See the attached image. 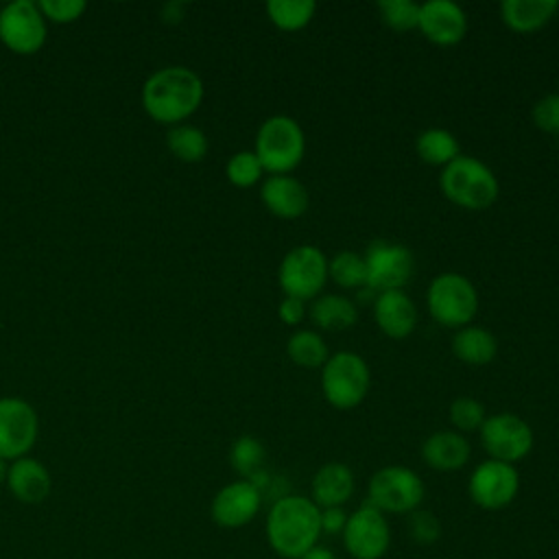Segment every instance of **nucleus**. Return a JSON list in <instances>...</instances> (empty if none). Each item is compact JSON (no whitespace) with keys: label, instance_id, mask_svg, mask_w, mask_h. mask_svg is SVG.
<instances>
[{"label":"nucleus","instance_id":"obj_1","mask_svg":"<svg viewBox=\"0 0 559 559\" xmlns=\"http://www.w3.org/2000/svg\"><path fill=\"white\" fill-rule=\"evenodd\" d=\"M269 548L280 559H299L321 539V509L304 493L277 496L264 520Z\"/></svg>","mask_w":559,"mask_h":559},{"label":"nucleus","instance_id":"obj_2","mask_svg":"<svg viewBox=\"0 0 559 559\" xmlns=\"http://www.w3.org/2000/svg\"><path fill=\"white\" fill-rule=\"evenodd\" d=\"M205 94L201 76L188 66H164L142 85V107L159 124H181L201 105Z\"/></svg>","mask_w":559,"mask_h":559},{"label":"nucleus","instance_id":"obj_3","mask_svg":"<svg viewBox=\"0 0 559 559\" xmlns=\"http://www.w3.org/2000/svg\"><path fill=\"white\" fill-rule=\"evenodd\" d=\"M441 194L463 210H487L500 192L493 170L472 155H459L439 173Z\"/></svg>","mask_w":559,"mask_h":559},{"label":"nucleus","instance_id":"obj_4","mask_svg":"<svg viewBox=\"0 0 559 559\" xmlns=\"http://www.w3.org/2000/svg\"><path fill=\"white\" fill-rule=\"evenodd\" d=\"M253 153L258 155L264 173L290 175L306 155V133L293 116H269L255 133Z\"/></svg>","mask_w":559,"mask_h":559},{"label":"nucleus","instance_id":"obj_5","mask_svg":"<svg viewBox=\"0 0 559 559\" xmlns=\"http://www.w3.org/2000/svg\"><path fill=\"white\" fill-rule=\"evenodd\" d=\"M371 371L362 356L349 349L332 354L321 367V393L338 411L356 408L369 391Z\"/></svg>","mask_w":559,"mask_h":559},{"label":"nucleus","instance_id":"obj_6","mask_svg":"<svg viewBox=\"0 0 559 559\" xmlns=\"http://www.w3.org/2000/svg\"><path fill=\"white\" fill-rule=\"evenodd\" d=\"M426 485L421 476L406 465H384L367 483V500L384 515H408L421 507Z\"/></svg>","mask_w":559,"mask_h":559},{"label":"nucleus","instance_id":"obj_7","mask_svg":"<svg viewBox=\"0 0 559 559\" xmlns=\"http://www.w3.org/2000/svg\"><path fill=\"white\" fill-rule=\"evenodd\" d=\"M430 317L443 328H465L478 312V293L469 277L456 271H445L432 277L426 290Z\"/></svg>","mask_w":559,"mask_h":559},{"label":"nucleus","instance_id":"obj_8","mask_svg":"<svg viewBox=\"0 0 559 559\" xmlns=\"http://www.w3.org/2000/svg\"><path fill=\"white\" fill-rule=\"evenodd\" d=\"M284 297L317 299L328 282V255L317 245H297L286 251L277 269Z\"/></svg>","mask_w":559,"mask_h":559},{"label":"nucleus","instance_id":"obj_9","mask_svg":"<svg viewBox=\"0 0 559 559\" xmlns=\"http://www.w3.org/2000/svg\"><path fill=\"white\" fill-rule=\"evenodd\" d=\"M341 539L352 559H382L391 548V526L382 511L362 502L347 513Z\"/></svg>","mask_w":559,"mask_h":559},{"label":"nucleus","instance_id":"obj_10","mask_svg":"<svg viewBox=\"0 0 559 559\" xmlns=\"http://www.w3.org/2000/svg\"><path fill=\"white\" fill-rule=\"evenodd\" d=\"M480 443L489 459L511 463L526 459L533 450V428L515 413L487 415L480 426Z\"/></svg>","mask_w":559,"mask_h":559},{"label":"nucleus","instance_id":"obj_11","mask_svg":"<svg viewBox=\"0 0 559 559\" xmlns=\"http://www.w3.org/2000/svg\"><path fill=\"white\" fill-rule=\"evenodd\" d=\"M48 22L33 0H11L0 9V41L15 55H35L46 44Z\"/></svg>","mask_w":559,"mask_h":559},{"label":"nucleus","instance_id":"obj_12","mask_svg":"<svg viewBox=\"0 0 559 559\" xmlns=\"http://www.w3.org/2000/svg\"><path fill=\"white\" fill-rule=\"evenodd\" d=\"M518 491L520 472L515 465L496 459L480 461L467 478L469 500L485 511H500L509 507L518 498Z\"/></svg>","mask_w":559,"mask_h":559},{"label":"nucleus","instance_id":"obj_13","mask_svg":"<svg viewBox=\"0 0 559 559\" xmlns=\"http://www.w3.org/2000/svg\"><path fill=\"white\" fill-rule=\"evenodd\" d=\"M367 288L378 293L404 290L415 271V258L408 247L391 240H373L365 251Z\"/></svg>","mask_w":559,"mask_h":559},{"label":"nucleus","instance_id":"obj_14","mask_svg":"<svg viewBox=\"0 0 559 559\" xmlns=\"http://www.w3.org/2000/svg\"><path fill=\"white\" fill-rule=\"evenodd\" d=\"M39 437L37 411L22 397H0V459L7 463L28 456Z\"/></svg>","mask_w":559,"mask_h":559},{"label":"nucleus","instance_id":"obj_15","mask_svg":"<svg viewBox=\"0 0 559 559\" xmlns=\"http://www.w3.org/2000/svg\"><path fill=\"white\" fill-rule=\"evenodd\" d=\"M262 491L251 480L238 478L214 493L210 502V518L221 528H242L255 520L262 509Z\"/></svg>","mask_w":559,"mask_h":559},{"label":"nucleus","instance_id":"obj_16","mask_svg":"<svg viewBox=\"0 0 559 559\" xmlns=\"http://www.w3.org/2000/svg\"><path fill=\"white\" fill-rule=\"evenodd\" d=\"M417 28L437 46H454L467 33V15L452 0H426L419 4Z\"/></svg>","mask_w":559,"mask_h":559},{"label":"nucleus","instance_id":"obj_17","mask_svg":"<svg viewBox=\"0 0 559 559\" xmlns=\"http://www.w3.org/2000/svg\"><path fill=\"white\" fill-rule=\"evenodd\" d=\"M260 199L273 216L286 221L304 216L310 205V194L306 186L293 175H269L262 181Z\"/></svg>","mask_w":559,"mask_h":559},{"label":"nucleus","instance_id":"obj_18","mask_svg":"<svg viewBox=\"0 0 559 559\" xmlns=\"http://www.w3.org/2000/svg\"><path fill=\"white\" fill-rule=\"evenodd\" d=\"M373 321L384 336L402 341L417 325V308L406 290H384L373 299Z\"/></svg>","mask_w":559,"mask_h":559},{"label":"nucleus","instance_id":"obj_19","mask_svg":"<svg viewBox=\"0 0 559 559\" xmlns=\"http://www.w3.org/2000/svg\"><path fill=\"white\" fill-rule=\"evenodd\" d=\"M4 487L17 502L39 504L52 491V476H50V469L41 461L33 459V456H22V459L9 463V474H7Z\"/></svg>","mask_w":559,"mask_h":559},{"label":"nucleus","instance_id":"obj_20","mask_svg":"<svg viewBox=\"0 0 559 559\" xmlns=\"http://www.w3.org/2000/svg\"><path fill=\"white\" fill-rule=\"evenodd\" d=\"M356 491V478L349 465L341 461L323 463L310 480V500L319 509L345 507Z\"/></svg>","mask_w":559,"mask_h":559},{"label":"nucleus","instance_id":"obj_21","mask_svg":"<svg viewBox=\"0 0 559 559\" xmlns=\"http://www.w3.org/2000/svg\"><path fill=\"white\" fill-rule=\"evenodd\" d=\"M472 456L469 441L456 430H437L421 443V459L435 472H456Z\"/></svg>","mask_w":559,"mask_h":559},{"label":"nucleus","instance_id":"obj_22","mask_svg":"<svg viewBox=\"0 0 559 559\" xmlns=\"http://www.w3.org/2000/svg\"><path fill=\"white\" fill-rule=\"evenodd\" d=\"M559 11V0H504L500 4L502 22L513 33H535L544 28Z\"/></svg>","mask_w":559,"mask_h":559},{"label":"nucleus","instance_id":"obj_23","mask_svg":"<svg viewBox=\"0 0 559 559\" xmlns=\"http://www.w3.org/2000/svg\"><path fill=\"white\" fill-rule=\"evenodd\" d=\"M452 354L465 365H487L498 354L496 336L483 325L459 328L452 336Z\"/></svg>","mask_w":559,"mask_h":559},{"label":"nucleus","instance_id":"obj_24","mask_svg":"<svg viewBox=\"0 0 559 559\" xmlns=\"http://www.w3.org/2000/svg\"><path fill=\"white\" fill-rule=\"evenodd\" d=\"M310 319L319 330L343 332L358 321V308L349 297L332 293L312 301Z\"/></svg>","mask_w":559,"mask_h":559},{"label":"nucleus","instance_id":"obj_25","mask_svg":"<svg viewBox=\"0 0 559 559\" xmlns=\"http://www.w3.org/2000/svg\"><path fill=\"white\" fill-rule=\"evenodd\" d=\"M415 151L424 164L441 166V168L461 155L456 135L441 127L424 129L415 140Z\"/></svg>","mask_w":559,"mask_h":559},{"label":"nucleus","instance_id":"obj_26","mask_svg":"<svg viewBox=\"0 0 559 559\" xmlns=\"http://www.w3.org/2000/svg\"><path fill=\"white\" fill-rule=\"evenodd\" d=\"M166 146L179 162L197 164L207 155L210 142H207V135L199 127L181 122V124H175L168 129Z\"/></svg>","mask_w":559,"mask_h":559},{"label":"nucleus","instance_id":"obj_27","mask_svg":"<svg viewBox=\"0 0 559 559\" xmlns=\"http://www.w3.org/2000/svg\"><path fill=\"white\" fill-rule=\"evenodd\" d=\"M286 354L288 358L306 369L323 367V362L330 358L325 338L314 330H295L286 341Z\"/></svg>","mask_w":559,"mask_h":559},{"label":"nucleus","instance_id":"obj_28","mask_svg":"<svg viewBox=\"0 0 559 559\" xmlns=\"http://www.w3.org/2000/svg\"><path fill=\"white\" fill-rule=\"evenodd\" d=\"M266 17L271 24H275L280 31H301L310 24V20L317 13L314 0H269L264 4Z\"/></svg>","mask_w":559,"mask_h":559},{"label":"nucleus","instance_id":"obj_29","mask_svg":"<svg viewBox=\"0 0 559 559\" xmlns=\"http://www.w3.org/2000/svg\"><path fill=\"white\" fill-rule=\"evenodd\" d=\"M266 450L262 441L253 435L238 437L229 448V465L240 478H253L258 472L264 469Z\"/></svg>","mask_w":559,"mask_h":559},{"label":"nucleus","instance_id":"obj_30","mask_svg":"<svg viewBox=\"0 0 559 559\" xmlns=\"http://www.w3.org/2000/svg\"><path fill=\"white\" fill-rule=\"evenodd\" d=\"M328 277L334 280L341 288H362L367 286V266L365 258L356 251H338L328 260Z\"/></svg>","mask_w":559,"mask_h":559},{"label":"nucleus","instance_id":"obj_31","mask_svg":"<svg viewBox=\"0 0 559 559\" xmlns=\"http://www.w3.org/2000/svg\"><path fill=\"white\" fill-rule=\"evenodd\" d=\"M225 175H227V181L231 186L251 188L262 179L264 168H262V164H260V159L253 151H238L227 159Z\"/></svg>","mask_w":559,"mask_h":559},{"label":"nucleus","instance_id":"obj_32","mask_svg":"<svg viewBox=\"0 0 559 559\" xmlns=\"http://www.w3.org/2000/svg\"><path fill=\"white\" fill-rule=\"evenodd\" d=\"M382 22L393 31H411L417 28L419 22V4L413 0H380L378 4Z\"/></svg>","mask_w":559,"mask_h":559},{"label":"nucleus","instance_id":"obj_33","mask_svg":"<svg viewBox=\"0 0 559 559\" xmlns=\"http://www.w3.org/2000/svg\"><path fill=\"white\" fill-rule=\"evenodd\" d=\"M450 421L454 426L456 432H472V430H480L483 421H485V406L469 395H459L452 400L450 404Z\"/></svg>","mask_w":559,"mask_h":559},{"label":"nucleus","instance_id":"obj_34","mask_svg":"<svg viewBox=\"0 0 559 559\" xmlns=\"http://www.w3.org/2000/svg\"><path fill=\"white\" fill-rule=\"evenodd\" d=\"M408 535L421 546H432L441 537V520L432 511L419 507L408 513Z\"/></svg>","mask_w":559,"mask_h":559},{"label":"nucleus","instance_id":"obj_35","mask_svg":"<svg viewBox=\"0 0 559 559\" xmlns=\"http://www.w3.org/2000/svg\"><path fill=\"white\" fill-rule=\"evenodd\" d=\"M37 7L46 17V22H52V24L76 22L87 9L83 0H37Z\"/></svg>","mask_w":559,"mask_h":559},{"label":"nucleus","instance_id":"obj_36","mask_svg":"<svg viewBox=\"0 0 559 559\" xmlns=\"http://www.w3.org/2000/svg\"><path fill=\"white\" fill-rule=\"evenodd\" d=\"M531 118L535 122L537 129L546 131V133H555L559 135V94H546L542 96L533 109H531Z\"/></svg>","mask_w":559,"mask_h":559},{"label":"nucleus","instance_id":"obj_37","mask_svg":"<svg viewBox=\"0 0 559 559\" xmlns=\"http://www.w3.org/2000/svg\"><path fill=\"white\" fill-rule=\"evenodd\" d=\"M347 522L345 507H328L321 509V533L323 535H341Z\"/></svg>","mask_w":559,"mask_h":559},{"label":"nucleus","instance_id":"obj_38","mask_svg":"<svg viewBox=\"0 0 559 559\" xmlns=\"http://www.w3.org/2000/svg\"><path fill=\"white\" fill-rule=\"evenodd\" d=\"M277 314H280V321L286 323V325H299L306 317V301L297 299V297H284L280 301V308H277Z\"/></svg>","mask_w":559,"mask_h":559},{"label":"nucleus","instance_id":"obj_39","mask_svg":"<svg viewBox=\"0 0 559 559\" xmlns=\"http://www.w3.org/2000/svg\"><path fill=\"white\" fill-rule=\"evenodd\" d=\"M299 559H336V555H334L332 548H328L323 544H317L308 552H304Z\"/></svg>","mask_w":559,"mask_h":559},{"label":"nucleus","instance_id":"obj_40","mask_svg":"<svg viewBox=\"0 0 559 559\" xmlns=\"http://www.w3.org/2000/svg\"><path fill=\"white\" fill-rule=\"evenodd\" d=\"M7 474H9V463L4 459H0V487L7 485Z\"/></svg>","mask_w":559,"mask_h":559}]
</instances>
